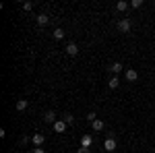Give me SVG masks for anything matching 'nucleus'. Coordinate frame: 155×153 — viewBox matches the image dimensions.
<instances>
[{
	"label": "nucleus",
	"instance_id": "obj_1",
	"mask_svg": "<svg viewBox=\"0 0 155 153\" xmlns=\"http://www.w3.org/2000/svg\"><path fill=\"white\" fill-rule=\"evenodd\" d=\"M130 27H132L130 19H120V21H118V31H120V33H128Z\"/></svg>",
	"mask_w": 155,
	"mask_h": 153
},
{
	"label": "nucleus",
	"instance_id": "obj_2",
	"mask_svg": "<svg viewBox=\"0 0 155 153\" xmlns=\"http://www.w3.org/2000/svg\"><path fill=\"white\" fill-rule=\"evenodd\" d=\"M31 143H33L35 147H41V145L46 143V135H41V132H35V135L31 137Z\"/></svg>",
	"mask_w": 155,
	"mask_h": 153
},
{
	"label": "nucleus",
	"instance_id": "obj_3",
	"mask_svg": "<svg viewBox=\"0 0 155 153\" xmlns=\"http://www.w3.org/2000/svg\"><path fill=\"white\" fill-rule=\"evenodd\" d=\"M124 77H126V81L134 83L137 79H139V72L134 71V68H126V71H124Z\"/></svg>",
	"mask_w": 155,
	"mask_h": 153
},
{
	"label": "nucleus",
	"instance_id": "obj_4",
	"mask_svg": "<svg viewBox=\"0 0 155 153\" xmlns=\"http://www.w3.org/2000/svg\"><path fill=\"white\" fill-rule=\"evenodd\" d=\"M91 145H93V137H91V135H83V137H81V147H83V149H89Z\"/></svg>",
	"mask_w": 155,
	"mask_h": 153
},
{
	"label": "nucleus",
	"instance_id": "obj_5",
	"mask_svg": "<svg viewBox=\"0 0 155 153\" xmlns=\"http://www.w3.org/2000/svg\"><path fill=\"white\" fill-rule=\"evenodd\" d=\"M104 126H106V124H104V120H99V118L91 122V128H93V132H99V130H104Z\"/></svg>",
	"mask_w": 155,
	"mask_h": 153
},
{
	"label": "nucleus",
	"instance_id": "obj_6",
	"mask_svg": "<svg viewBox=\"0 0 155 153\" xmlns=\"http://www.w3.org/2000/svg\"><path fill=\"white\" fill-rule=\"evenodd\" d=\"M66 54H68V56H77V54H79V46H77V44H68V46H66Z\"/></svg>",
	"mask_w": 155,
	"mask_h": 153
},
{
	"label": "nucleus",
	"instance_id": "obj_7",
	"mask_svg": "<svg viewBox=\"0 0 155 153\" xmlns=\"http://www.w3.org/2000/svg\"><path fill=\"white\" fill-rule=\"evenodd\" d=\"M54 130H56V132H64V130H66V122H64V120H56V122H54Z\"/></svg>",
	"mask_w": 155,
	"mask_h": 153
},
{
	"label": "nucleus",
	"instance_id": "obj_8",
	"mask_svg": "<svg viewBox=\"0 0 155 153\" xmlns=\"http://www.w3.org/2000/svg\"><path fill=\"white\" fill-rule=\"evenodd\" d=\"M104 149H106V151H114V149H116V141H114V139H106V141H104Z\"/></svg>",
	"mask_w": 155,
	"mask_h": 153
},
{
	"label": "nucleus",
	"instance_id": "obj_9",
	"mask_svg": "<svg viewBox=\"0 0 155 153\" xmlns=\"http://www.w3.org/2000/svg\"><path fill=\"white\" fill-rule=\"evenodd\" d=\"M27 108H29V99H17V110L19 112H23Z\"/></svg>",
	"mask_w": 155,
	"mask_h": 153
},
{
	"label": "nucleus",
	"instance_id": "obj_10",
	"mask_svg": "<svg viewBox=\"0 0 155 153\" xmlns=\"http://www.w3.org/2000/svg\"><path fill=\"white\" fill-rule=\"evenodd\" d=\"M44 120L54 124V122H56V112H54V110H48V112H46V116H44Z\"/></svg>",
	"mask_w": 155,
	"mask_h": 153
},
{
	"label": "nucleus",
	"instance_id": "obj_11",
	"mask_svg": "<svg viewBox=\"0 0 155 153\" xmlns=\"http://www.w3.org/2000/svg\"><path fill=\"white\" fill-rule=\"evenodd\" d=\"M48 21H50V17L46 15V12H41V15H37V25H48Z\"/></svg>",
	"mask_w": 155,
	"mask_h": 153
},
{
	"label": "nucleus",
	"instance_id": "obj_12",
	"mask_svg": "<svg viewBox=\"0 0 155 153\" xmlns=\"http://www.w3.org/2000/svg\"><path fill=\"white\" fill-rule=\"evenodd\" d=\"M118 85H120V79H118V77H112V79H110V83H107V87H110V89H118Z\"/></svg>",
	"mask_w": 155,
	"mask_h": 153
},
{
	"label": "nucleus",
	"instance_id": "obj_13",
	"mask_svg": "<svg viewBox=\"0 0 155 153\" xmlns=\"http://www.w3.org/2000/svg\"><path fill=\"white\" fill-rule=\"evenodd\" d=\"M122 68H124V66H122V64H120V62H114V64H112V66H110V71L114 72V75H118V72H122Z\"/></svg>",
	"mask_w": 155,
	"mask_h": 153
},
{
	"label": "nucleus",
	"instance_id": "obj_14",
	"mask_svg": "<svg viewBox=\"0 0 155 153\" xmlns=\"http://www.w3.org/2000/svg\"><path fill=\"white\" fill-rule=\"evenodd\" d=\"M116 8H118L120 12H124L128 8V2H126V0H120V2H116Z\"/></svg>",
	"mask_w": 155,
	"mask_h": 153
},
{
	"label": "nucleus",
	"instance_id": "obj_15",
	"mask_svg": "<svg viewBox=\"0 0 155 153\" xmlns=\"http://www.w3.org/2000/svg\"><path fill=\"white\" fill-rule=\"evenodd\" d=\"M52 35H54V39H62V37H64V29H54V33H52Z\"/></svg>",
	"mask_w": 155,
	"mask_h": 153
},
{
	"label": "nucleus",
	"instance_id": "obj_16",
	"mask_svg": "<svg viewBox=\"0 0 155 153\" xmlns=\"http://www.w3.org/2000/svg\"><path fill=\"white\" fill-rule=\"evenodd\" d=\"M130 6H132V8H141V6H143V0H132Z\"/></svg>",
	"mask_w": 155,
	"mask_h": 153
},
{
	"label": "nucleus",
	"instance_id": "obj_17",
	"mask_svg": "<svg viewBox=\"0 0 155 153\" xmlns=\"http://www.w3.org/2000/svg\"><path fill=\"white\" fill-rule=\"evenodd\" d=\"M64 122H66V124H72V122H74V116H72V114H64Z\"/></svg>",
	"mask_w": 155,
	"mask_h": 153
},
{
	"label": "nucleus",
	"instance_id": "obj_18",
	"mask_svg": "<svg viewBox=\"0 0 155 153\" xmlns=\"http://www.w3.org/2000/svg\"><path fill=\"white\" fill-rule=\"evenodd\" d=\"M87 120H89V122L97 120V114H95V112H89V114H87Z\"/></svg>",
	"mask_w": 155,
	"mask_h": 153
},
{
	"label": "nucleus",
	"instance_id": "obj_19",
	"mask_svg": "<svg viewBox=\"0 0 155 153\" xmlns=\"http://www.w3.org/2000/svg\"><path fill=\"white\" fill-rule=\"evenodd\" d=\"M23 8L25 11H31L33 8V2H23Z\"/></svg>",
	"mask_w": 155,
	"mask_h": 153
},
{
	"label": "nucleus",
	"instance_id": "obj_20",
	"mask_svg": "<svg viewBox=\"0 0 155 153\" xmlns=\"http://www.w3.org/2000/svg\"><path fill=\"white\" fill-rule=\"evenodd\" d=\"M31 153H46V149H41V147H35V149H33Z\"/></svg>",
	"mask_w": 155,
	"mask_h": 153
},
{
	"label": "nucleus",
	"instance_id": "obj_21",
	"mask_svg": "<svg viewBox=\"0 0 155 153\" xmlns=\"http://www.w3.org/2000/svg\"><path fill=\"white\" fill-rule=\"evenodd\" d=\"M77 153H91V151H89V149H83V147H81V149H79Z\"/></svg>",
	"mask_w": 155,
	"mask_h": 153
},
{
	"label": "nucleus",
	"instance_id": "obj_22",
	"mask_svg": "<svg viewBox=\"0 0 155 153\" xmlns=\"http://www.w3.org/2000/svg\"><path fill=\"white\" fill-rule=\"evenodd\" d=\"M153 104H155V97H153Z\"/></svg>",
	"mask_w": 155,
	"mask_h": 153
}]
</instances>
